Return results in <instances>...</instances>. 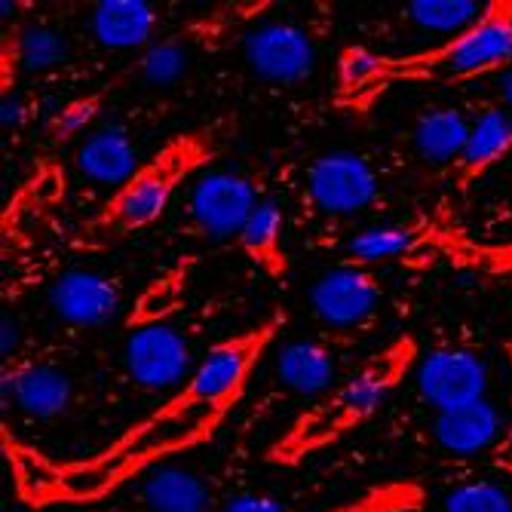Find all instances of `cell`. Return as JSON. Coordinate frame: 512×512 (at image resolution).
Instances as JSON below:
<instances>
[{
    "label": "cell",
    "mask_w": 512,
    "mask_h": 512,
    "mask_svg": "<svg viewBox=\"0 0 512 512\" xmlns=\"http://www.w3.org/2000/svg\"><path fill=\"white\" fill-rule=\"evenodd\" d=\"M286 322L289 313L276 307L249 329L212 344L209 353L200 356L194 375L172 396L86 460L46 463L34 457V451H25L16 442L10 445L7 439L22 494L37 506L96 503L163 467L172 457L200 448L243 402L258 365L286 329Z\"/></svg>",
    "instance_id": "6da1fadb"
},
{
    "label": "cell",
    "mask_w": 512,
    "mask_h": 512,
    "mask_svg": "<svg viewBox=\"0 0 512 512\" xmlns=\"http://www.w3.org/2000/svg\"><path fill=\"white\" fill-rule=\"evenodd\" d=\"M512 65V0H485L482 16L454 37L408 53H378L350 43L338 56V102L350 108L371 105L384 89L399 83H473L503 74Z\"/></svg>",
    "instance_id": "7a4b0ae2"
},
{
    "label": "cell",
    "mask_w": 512,
    "mask_h": 512,
    "mask_svg": "<svg viewBox=\"0 0 512 512\" xmlns=\"http://www.w3.org/2000/svg\"><path fill=\"white\" fill-rule=\"evenodd\" d=\"M421 356L424 353L411 335H396L381 350L365 356L350 378L295 414V421L267 448V463L295 470L319 451L362 430L417 368Z\"/></svg>",
    "instance_id": "3957f363"
},
{
    "label": "cell",
    "mask_w": 512,
    "mask_h": 512,
    "mask_svg": "<svg viewBox=\"0 0 512 512\" xmlns=\"http://www.w3.org/2000/svg\"><path fill=\"white\" fill-rule=\"evenodd\" d=\"M215 157L218 145L209 129H184L169 135L117 191H111L102 209L92 215L89 230L117 240L157 224L172 206L175 194L184 188V181L200 178Z\"/></svg>",
    "instance_id": "277c9868"
},
{
    "label": "cell",
    "mask_w": 512,
    "mask_h": 512,
    "mask_svg": "<svg viewBox=\"0 0 512 512\" xmlns=\"http://www.w3.org/2000/svg\"><path fill=\"white\" fill-rule=\"evenodd\" d=\"M381 200V178L368 157L356 151H325L301 178V206L325 221L338 224L371 212Z\"/></svg>",
    "instance_id": "5b68a950"
},
{
    "label": "cell",
    "mask_w": 512,
    "mask_h": 512,
    "mask_svg": "<svg viewBox=\"0 0 512 512\" xmlns=\"http://www.w3.org/2000/svg\"><path fill=\"white\" fill-rule=\"evenodd\" d=\"M258 203L261 197L252 175L234 169H212L194 181L181 209V227L188 230V237L197 240H237Z\"/></svg>",
    "instance_id": "8992f818"
},
{
    "label": "cell",
    "mask_w": 512,
    "mask_h": 512,
    "mask_svg": "<svg viewBox=\"0 0 512 512\" xmlns=\"http://www.w3.org/2000/svg\"><path fill=\"white\" fill-rule=\"evenodd\" d=\"M200 359L194 356V344L172 322H148L129 332L123 347V371L126 381L138 393H175L194 375Z\"/></svg>",
    "instance_id": "52a82bcc"
},
{
    "label": "cell",
    "mask_w": 512,
    "mask_h": 512,
    "mask_svg": "<svg viewBox=\"0 0 512 512\" xmlns=\"http://www.w3.org/2000/svg\"><path fill=\"white\" fill-rule=\"evenodd\" d=\"M491 371L482 353L470 347H436L421 356L414 368V384L433 411H451L488 399Z\"/></svg>",
    "instance_id": "ba28073f"
},
{
    "label": "cell",
    "mask_w": 512,
    "mask_h": 512,
    "mask_svg": "<svg viewBox=\"0 0 512 512\" xmlns=\"http://www.w3.org/2000/svg\"><path fill=\"white\" fill-rule=\"evenodd\" d=\"M243 59L264 83L298 86L316 68V40L298 22H261L243 34Z\"/></svg>",
    "instance_id": "9c48e42d"
},
{
    "label": "cell",
    "mask_w": 512,
    "mask_h": 512,
    "mask_svg": "<svg viewBox=\"0 0 512 512\" xmlns=\"http://www.w3.org/2000/svg\"><path fill=\"white\" fill-rule=\"evenodd\" d=\"M381 276L375 267L362 264H338L332 270H325L313 289H310V307L322 325H329L335 332L347 329H362L375 319L381 307Z\"/></svg>",
    "instance_id": "30bf717a"
},
{
    "label": "cell",
    "mask_w": 512,
    "mask_h": 512,
    "mask_svg": "<svg viewBox=\"0 0 512 512\" xmlns=\"http://www.w3.org/2000/svg\"><path fill=\"white\" fill-rule=\"evenodd\" d=\"M4 402L13 405L28 421L50 424L65 417L74 405V381L65 368L53 362H16L4 371Z\"/></svg>",
    "instance_id": "8fae6325"
},
{
    "label": "cell",
    "mask_w": 512,
    "mask_h": 512,
    "mask_svg": "<svg viewBox=\"0 0 512 512\" xmlns=\"http://www.w3.org/2000/svg\"><path fill=\"white\" fill-rule=\"evenodd\" d=\"M123 304V289L102 270H68L50 286V310L74 329H99Z\"/></svg>",
    "instance_id": "7c38bea8"
},
{
    "label": "cell",
    "mask_w": 512,
    "mask_h": 512,
    "mask_svg": "<svg viewBox=\"0 0 512 512\" xmlns=\"http://www.w3.org/2000/svg\"><path fill=\"white\" fill-rule=\"evenodd\" d=\"M338 375V347L322 338H298L279 347L273 378L292 396L316 402L329 390H335Z\"/></svg>",
    "instance_id": "4fadbf2b"
},
{
    "label": "cell",
    "mask_w": 512,
    "mask_h": 512,
    "mask_svg": "<svg viewBox=\"0 0 512 512\" xmlns=\"http://www.w3.org/2000/svg\"><path fill=\"white\" fill-rule=\"evenodd\" d=\"M160 28V13L148 0H102L89 13V31L105 50H148Z\"/></svg>",
    "instance_id": "5bb4252c"
},
{
    "label": "cell",
    "mask_w": 512,
    "mask_h": 512,
    "mask_svg": "<svg viewBox=\"0 0 512 512\" xmlns=\"http://www.w3.org/2000/svg\"><path fill=\"white\" fill-rule=\"evenodd\" d=\"M503 433L506 430L500 421V411L488 399L463 405V408H451V411H436L433 417L436 445L454 457H473L482 451H494Z\"/></svg>",
    "instance_id": "9a60e30c"
},
{
    "label": "cell",
    "mask_w": 512,
    "mask_h": 512,
    "mask_svg": "<svg viewBox=\"0 0 512 512\" xmlns=\"http://www.w3.org/2000/svg\"><path fill=\"white\" fill-rule=\"evenodd\" d=\"M138 166H142L138 145L123 123H105L96 132H89L77 151L80 175L92 184H105L111 191H117Z\"/></svg>",
    "instance_id": "2e32d148"
},
{
    "label": "cell",
    "mask_w": 512,
    "mask_h": 512,
    "mask_svg": "<svg viewBox=\"0 0 512 512\" xmlns=\"http://www.w3.org/2000/svg\"><path fill=\"white\" fill-rule=\"evenodd\" d=\"M512 154V117L506 111H485L473 120L470 138L451 166V181L460 191H470L497 163Z\"/></svg>",
    "instance_id": "e0dca14e"
},
{
    "label": "cell",
    "mask_w": 512,
    "mask_h": 512,
    "mask_svg": "<svg viewBox=\"0 0 512 512\" xmlns=\"http://www.w3.org/2000/svg\"><path fill=\"white\" fill-rule=\"evenodd\" d=\"M286 215L283 206L276 200L264 197L258 203V209L252 212V218L246 221V227L240 230L237 246L240 252L267 276L273 283H283L292 270V258L286 252Z\"/></svg>",
    "instance_id": "ac0fdd59"
},
{
    "label": "cell",
    "mask_w": 512,
    "mask_h": 512,
    "mask_svg": "<svg viewBox=\"0 0 512 512\" xmlns=\"http://www.w3.org/2000/svg\"><path fill=\"white\" fill-rule=\"evenodd\" d=\"M442 230L430 221H411V224H384V227H371L362 234L350 237L344 246L347 264H362V267H375L381 261L405 258L421 252L430 243H439Z\"/></svg>",
    "instance_id": "d6986e66"
},
{
    "label": "cell",
    "mask_w": 512,
    "mask_h": 512,
    "mask_svg": "<svg viewBox=\"0 0 512 512\" xmlns=\"http://www.w3.org/2000/svg\"><path fill=\"white\" fill-rule=\"evenodd\" d=\"M138 497H142L148 512H209L212 509V488L206 476L188 467H175V463H163V467L142 476Z\"/></svg>",
    "instance_id": "ffe728a7"
},
{
    "label": "cell",
    "mask_w": 512,
    "mask_h": 512,
    "mask_svg": "<svg viewBox=\"0 0 512 512\" xmlns=\"http://www.w3.org/2000/svg\"><path fill=\"white\" fill-rule=\"evenodd\" d=\"M65 37L50 25H25L4 37V96L16 74H43L65 62Z\"/></svg>",
    "instance_id": "44dd1931"
},
{
    "label": "cell",
    "mask_w": 512,
    "mask_h": 512,
    "mask_svg": "<svg viewBox=\"0 0 512 512\" xmlns=\"http://www.w3.org/2000/svg\"><path fill=\"white\" fill-rule=\"evenodd\" d=\"M473 123L463 117L460 108H430L417 117L411 129V145L427 166H454L463 145H467Z\"/></svg>",
    "instance_id": "7402d4cb"
},
{
    "label": "cell",
    "mask_w": 512,
    "mask_h": 512,
    "mask_svg": "<svg viewBox=\"0 0 512 512\" xmlns=\"http://www.w3.org/2000/svg\"><path fill=\"white\" fill-rule=\"evenodd\" d=\"M482 10L485 4H479V0H411L408 7H402V22L430 37H454L467 31L482 16Z\"/></svg>",
    "instance_id": "603a6c76"
},
{
    "label": "cell",
    "mask_w": 512,
    "mask_h": 512,
    "mask_svg": "<svg viewBox=\"0 0 512 512\" xmlns=\"http://www.w3.org/2000/svg\"><path fill=\"white\" fill-rule=\"evenodd\" d=\"M191 50L194 34H172L163 40H154L142 59L135 62V74L151 86H172L191 68Z\"/></svg>",
    "instance_id": "cb8c5ba5"
},
{
    "label": "cell",
    "mask_w": 512,
    "mask_h": 512,
    "mask_svg": "<svg viewBox=\"0 0 512 512\" xmlns=\"http://www.w3.org/2000/svg\"><path fill=\"white\" fill-rule=\"evenodd\" d=\"M424 509H427V491L421 482L393 479V482L371 485L353 500H344L341 506L325 512H424Z\"/></svg>",
    "instance_id": "d4e9b609"
},
{
    "label": "cell",
    "mask_w": 512,
    "mask_h": 512,
    "mask_svg": "<svg viewBox=\"0 0 512 512\" xmlns=\"http://www.w3.org/2000/svg\"><path fill=\"white\" fill-rule=\"evenodd\" d=\"M442 512H512V494L488 479L467 482L448 491Z\"/></svg>",
    "instance_id": "484cf974"
},
{
    "label": "cell",
    "mask_w": 512,
    "mask_h": 512,
    "mask_svg": "<svg viewBox=\"0 0 512 512\" xmlns=\"http://www.w3.org/2000/svg\"><path fill=\"white\" fill-rule=\"evenodd\" d=\"M102 111V96L99 92H92V96H83V99H74L68 105H62L53 120H50V135L56 142H68V138L80 135L92 120L99 117Z\"/></svg>",
    "instance_id": "4316f807"
},
{
    "label": "cell",
    "mask_w": 512,
    "mask_h": 512,
    "mask_svg": "<svg viewBox=\"0 0 512 512\" xmlns=\"http://www.w3.org/2000/svg\"><path fill=\"white\" fill-rule=\"evenodd\" d=\"M218 512H289V506L286 500H279L276 494L267 491H240L230 500H224Z\"/></svg>",
    "instance_id": "83f0119b"
},
{
    "label": "cell",
    "mask_w": 512,
    "mask_h": 512,
    "mask_svg": "<svg viewBox=\"0 0 512 512\" xmlns=\"http://www.w3.org/2000/svg\"><path fill=\"white\" fill-rule=\"evenodd\" d=\"M460 258H467V264L473 267H485L491 273H509L512 276V243L509 246H497V249H485V246H470L460 252Z\"/></svg>",
    "instance_id": "f1b7e54d"
},
{
    "label": "cell",
    "mask_w": 512,
    "mask_h": 512,
    "mask_svg": "<svg viewBox=\"0 0 512 512\" xmlns=\"http://www.w3.org/2000/svg\"><path fill=\"white\" fill-rule=\"evenodd\" d=\"M491 460H494V467L506 476H512V417H509V424H506V433L503 439L497 442V448L491 451Z\"/></svg>",
    "instance_id": "f546056e"
},
{
    "label": "cell",
    "mask_w": 512,
    "mask_h": 512,
    "mask_svg": "<svg viewBox=\"0 0 512 512\" xmlns=\"http://www.w3.org/2000/svg\"><path fill=\"white\" fill-rule=\"evenodd\" d=\"M497 92H500V99H503V105L512 111V65L500 74V86H497Z\"/></svg>",
    "instance_id": "4dcf8cb0"
},
{
    "label": "cell",
    "mask_w": 512,
    "mask_h": 512,
    "mask_svg": "<svg viewBox=\"0 0 512 512\" xmlns=\"http://www.w3.org/2000/svg\"><path fill=\"white\" fill-rule=\"evenodd\" d=\"M506 356H509V365H512V341L506 344ZM509 417H512V414H509Z\"/></svg>",
    "instance_id": "1f68e13d"
},
{
    "label": "cell",
    "mask_w": 512,
    "mask_h": 512,
    "mask_svg": "<svg viewBox=\"0 0 512 512\" xmlns=\"http://www.w3.org/2000/svg\"><path fill=\"white\" fill-rule=\"evenodd\" d=\"M4 512H10V509H4Z\"/></svg>",
    "instance_id": "d6a6232c"
}]
</instances>
